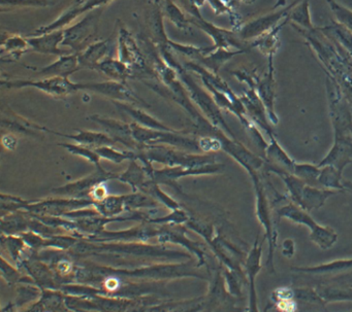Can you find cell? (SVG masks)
I'll use <instances>...</instances> for the list:
<instances>
[{"instance_id": "obj_1", "label": "cell", "mask_w": 352, "mask_h": 312, "mask_svg": "<svg viewBox=\"0 0 352 312\" xmlns=\"http://www.w3.org/2000/svg\"><path fill=\"white\" fill-rule=\"evenodd\" d=\"M251 178L253 180L255 189V211H256V217L261 225L265 230V239L269 242V254H267V260L265 263L269 272L275 273V266H274V254L277 248L278 233L274 226L273 219H272L271 207H270L269 199H267V193H265V186L263 180L259 178L258 172L251 174Z\"/></svg>"}, {"instance_id": "obj_2", "label": "cell", "mask_w": 352, "mask_h": 312, "mask_svg": "<svg viewBox=\"0 0 352 312\" xmlns=\"http://www.w3.org/2000/svg\"><path fill=\"white\" fill-rule=\"evenodd\" d=\"M100 13L102 11L96 10L89 15L86 16L83 21L65 30V40L61 44L67 45L74 50L82 51L86 43L91 40L92 36H96V32H98V23Z\"/></svg>"}, {"instance_id": "obj_3", "label": "cell", "mask_w": 352, "mask_h": 312, "mask_svg": "<svg viewBox=\"0 0 352 312\" xmlns=\"http://www.w3.org/2000/svg\"><path fill=\"white\" fill-rule=\"evenodd\" d=\"M350 163H352V132H335L333 147L318 166L331 165L343 171Z\"/></svg>"}, {"instance_id": "obj_4", "label": "cell", "mask_w": 352, "mask_h": 312, "mask_svg": "<svg viewBox=\"0 0 352 312\" xmlns=\"http://www.w3.org/2000/svg\"><path fill=\"white\" fill-rule=\"evenodd\" d=\"M263 240H265V237H263ZM263 240L259 242L258 236H257L254 245L249 252L246 263H245V269H246L249 283V310L250 311H258L255 280H256V277L258 276L259 272L263 268L261 258H263Z\"/></svg>"}, {"instance_id": "obj_5", "label": "cell", "mask_w": 352, "mask_h": 312, "mask_svg": "<svg viewBox=\"0 0 352 312\" xmlns=\"http://www.w3.org/2000/svg\"><path fill=\"white\" fill-rule=\"evenodd\" d=\"M265 158L267 160L265 168H277V169L294 173L296 162L294 161V159H292L286 153L285 149L278 143L274 135L270 136V143H267L265 149Z\"/></svg>"}, {"instance_id": "obj_6", "label": "cell", "mask_w": 352, "mask_h": 312, "mask_svg": "<svg viewBox=\"0 0 352 312\" xmlns=\"http://www.w3.org/2000/svg\"><path fill=\"white\" fill-rule=\"evenodd\" d=\"M292 272L304 274L321 275V276H337L352 271V259L336 260L317 266L292 267Z\"/></svg>"}, {"instance_id": "obj_7", "label": "cell", "mask_w": 352, "mask_h": 312, "mask_svg": "<svg viewBox=\"0 0 352 312\" xmlns=\"http://www.w3.org/2000/svg\"><path fill=\"white\" fill-rule=\"evenodd\" d=\"M340 191L331 190V189L322 188V187H315L307 184L302 190L300 197V205L302 208L311 213L313 211L321 208L327 201L333 195L338 194Z\"/></svg>"}, {"instance_id": "obj_8", "label": "cell", "mask_w": 352, "mask_h": 312, "mask_svg": "<svg viewBox=\"0 0 352 312\" xmlns=\"http://www.w3.org/2000/svg\"><path fill=\"white\" fill-rule=\"evenodd\" d=\"M65 40V32L55 30L53 34H45L40 38H30L28 44L36 51V52L45 53V54L65 55V51L59 50L58 44H61Z\"/></svg>"}, {"instance_id": "obj_9", "label": "cell", "mask_w": 352, "mask_h": 312, "mask_svg": "<svg viewBox=\"0 0 352 312\" xmlns=\"http://www.w3.org/2000/svg\"><path fill=\"white\" fill-rule=\"evenodd\" d=\"M277 217L278 219H286L296 225L305 226L309 230L312 229L318 224L311 217L309 211L294 202L288 203L285 206L278 209Z\"/></svg>"}, {"instance_id": "obj_10", "label": "cell", "mask_w": 352, "mask_h": 312, "mask_svg": "<svg viewBox=\"0 0 352 312\" xmlns=\"http://www.w3.org/2000/svg\"><path fill=\"white\" fill-rule=\"evenodd\" d=\"M342 173L343 171L333 166H322L320 167V174L318 178L319 184L322 188L340 191V192L350 190V182H344Z\"/></svg>"}, {"instance_id": "obj_11", "label": "cell", "mask_w": 352, "mask_h": 312, "mask_svg": "<svg viewBox=\"0 0 352 312\" xmlns=\"http://www.w3.org/2000/svg\"><path fill=\"white\" fill-rule=\"evenodd\" d=\"M258 97L263 101L267 115H269L270 120L273 124H277L278 118L276 116L275 110H274V101H275V81H274L273 73L270 71L269 75L261 82L259 84Z\"/></svg>"}, {"instance_id": "obj_12", "label": "cell", "mask_w": 352, "mask_h": 312, "mask_svg": "<svg viewBox=\"0 0 352 312\" xmlns=\"http://www.w3.org/2000/svg\"><path fill=\"white\" fill-rule=\"evenodd\" d=\"M309 238L320 250H327L333 248L338 241V234L333 228L317 224L310 230Z\"/></svg>"}, {"instance_id": "obj_13", "label": "cell", "mask_w": 352, "mask_h": 312, "mask_svg": "<svg viewBox=\"0 0 352 312\" xmlns=\"http://www.w3.org/2000/svg\"><path fill=\"white\" fill-rule=\"evenodd\" d=\"M284 11L280 13L273 14V15L265 16V17L261 18V19L255 20V21L250 22L243 28L241 32V36L243 38H255V36H261L265 30L269 29L274 24L277 23L282 16H283Z\"/></svg>"}, {"instance_id": "obj_14", "label": "cell", "mask_w": 352, "mask_h": 312, "mask_svg": "<svg viewBox=\"0 0 352 312\" xmlns=\"http://www.w3.org/2000/svg\"><path fill=\"white\" fill-rule=\"evenodd\" d=\"M318 295L327 305L333 302L352 301V289L350 287H336L323 285L315 287Z\"/></svg>"}, {"instance_id": "obj_15", "label": "cell", "mask_w": 352, "mask_h": 312, "mask_svg": "<svg viewBox=\"0 0 352 312\" xmlns=\"http://www.w3.org/2000/svg\"><path fill=\"white\" fill-rule=\"evenodd\" d=\"M78 63H79V57L77 55L63 56L58 61L50 65V67L43 69L41 73L58 75L65 77V75H69V73H74L77 69Z\"/></svg>"}, {"instance_id": "obj_16", "label": "cell", "mask_w": 352, "mask_h": 312, "mask_svg": "<svg viewBox=\"0 0 352 312\" xmlns=\"http://www.w3.org/2000/svg\"><path fill=\"white\" fill-rule=\"evenodd\" d=\"M110 43H98V44L90 45L89 48L79 57V62L85 67H96L98 60L106 55Z\"/></svg>"}, {"instance_id": "obj_17", "label": "cell", "mask_w": 352, "mask_h": 312, "mask_svg": "<svg viewBox=\"0 0 352 312\" xmlns=\"http://www.w3.org/2000/svg\"><path fill=\"white\" fill-rule=\"evenodd\" d=\"M294 174L310 186L320 187L318 182L320 167L310 163H296Z\"/></svg>"}, {"instance_id": "obj_18", "label": "cell", "mask_w": 352, "mask_h": 312, "mask_svg": "<svg viewBox=\"0 0 352 312\" xmlns=\"http://www.w3.org/2000/svg\"><path fill=\"white\" fill-rule=\"evenodd\" d=\"M96 67H100L107 75H110V77H117V79H122L123 75H126L127 67H125L124 62L122 61L106 60Z\"/></svg>"}, {"instance_id": "obj_19", "label": "cell", "mask_w": 352, "mask_h": 312, "mask_svg": "<svg viewBox=\"0 0 352 312\" xmlns=\"http://www.w3.org/2000/svg\"><path fill=\"white\" fill-rule=\"evenodd\" d=\"M294 299L300 300V301L306 302V303L319 304V305L324 306L322 299L317 293L316 289H310V287H298L294 289Z\"/></svg>"}, {"instance_id": "obj_20", "label": "cell", "mask_w": 352, "mask_h": 312, "mask_svg": "<svg viewBox=\"0 0 352 312\" xmlns=\"http://www.w3.org/2000/svg\"><path fill=\"white\" fill-rule=\"evenodd\" d=\"M292 19L294 21L298 22L300 25L304 27L311 29L312 28V24L310 21V14H309V5L307 1H305L302 5L300 7L296 8L294 12H292Z\"/></svg>"}, {"instance_id": "obj_21", "label": "cell", "mask_w": 352, "mask_h": 312, "mask_svg": "<svg viewBox=\"0 0 352 312\" xmlns=\"http://www.w3.org/2000/svg\"><path fill=\"white\" fill-rule=\"evenodd\" d=\"M28 45H30L28 40H24L23 38H20V36H13V38L8 40L7 44L3 43V46H7L8 52L11 53V54L16 52H23L24 49L26 48Z\"/></svg>"}, {"instance_id": "obj_22", "label": "cell", "mask_w": 352, "mask_h": 312, "mask_svg": "<svg viewBox=\"0 0 352 312\" xmlns=\"http://www.w3.org/2000/svg\"><path fill=\"white\" fill-rule=\"evenodd\" d=\"M282 256L284 258L292 259L296 254V242L292 238H286L281 245Z\"/></svg>"}]
</instances>
